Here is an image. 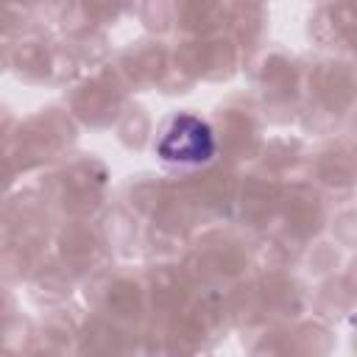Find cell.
Returning a JSON list of instances; mask_svg holds the SVG:
<instances>
[{"label": "cell", "instance_id": "1", "mask_svg": "<svg viewBox=\"0 0 357 357\" xmlns=\"http://www.w3.org/2000/svg\"><path fill=\"white\" fill-rule=\"evenodd\" d=\"M215 148H218V142H215L212 128L195 114L173 117L156 142V153L165 162L181 165V167L206 165L215 156Z\"/></svg>", "mask_w": 357, "mask_h": 357}]
</instances>
